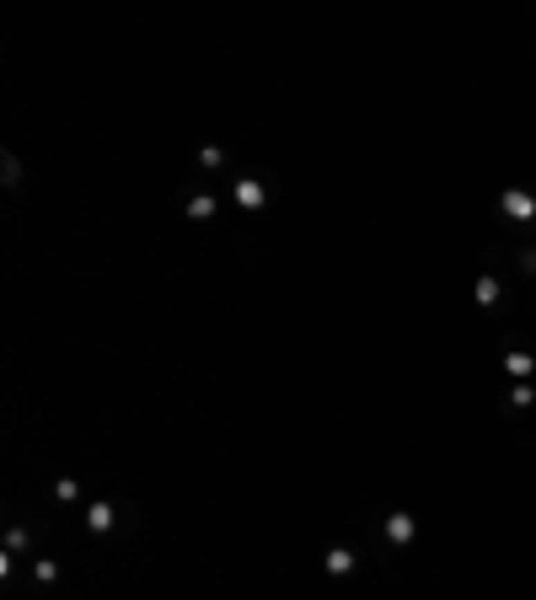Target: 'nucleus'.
<instances>
[{
    "mask_svg": "<svg viewBox=\"0 0 536 600\" xmlns=\"http://www.w3.org/2000/svg\"><path fill=\"white\" fill-rule=\"evenodd\" d=\"M386 536H392L397 547H408V541L418 536V520H413V515H392V520H386Z\"/></svg>",
    "mask_w": 536,
    "mask_h": 600,
    "instance_id": "4",
    "label": "nucleus"
},
{
    "mask_svg": "<svg viewBox=\"0 0 536 600\" xmlns=\"http://www.w3.org/2000/svg\"><path fill=\"white\" fill-rule=\"evenodd\" d=\"M322 568H328L332 579H343V574H349V568H354V552H349V547H332L328 558H322Z\"/></svg>",
    "mask_w": 536,
    "mask_h": 600,
    "instance_id": "5",
    "label": "nucleus"
},
{
    "mask_svg": "<svg viewBox=\"0 0 536 600\" xmlns=\"http://www.w3.org/2000/svg\"><path fill=\"white\" fill-rule=\"evenodd\" d=\"M0 166H6V172H0V177H6V182H21V161H17V156H11V150H6V156H0Z\"/></svg>",
    "mask_w": 536,
    "mask_h": 600,
    "instance_id": "12",
    "label": "nucleus"
},
{
    "mask_svg": "<svg viewBox=\"0 0 536 600\" xmlns=\"http://www.w3.org/2000/svg\"><path fill=\"white\" fill-rule=\"evenodd\" d=\"M236 204H242L247 215H258V209L268 204V188H263L258 177H242V182H236Z\"/></svg>",
    "mask_w": 536,
    "mask_h": 600,
    "instance_id": "1",
    "label": "nucleus"
},
{
    "mask_svg": "<svg viewBox=\"0 0 536 600\" xmlns=\"http://www.w3.org/2000/svg\"><path fill=\"white\" fill-rule=\"evenodd\" d=\"M499 209H504L510 220H531V215H536V199H531V193H520V188H510V193L499 199Z\"/></svg>",
    "mask_w": 536,
    "mask_h": 600,
    "instance_id": "2",
    "label": "nucleus"
},
{
    "mask_svg": "<svg viewBox=\"0 0 536 600\" xmlns=\"http://www.w3.org/2000/svg\"><path fill=\"white\" fill-rule=\"evenodd\" d=\"M33 574H38L43 584H54V579H60V563H54V558H38V563H33Z\"/></svg>",
    "mask_w": 536,
    "mask_h": 600,
    "instance_id": "10",
    "label": "nucleus"
},
{
    "mask_svg": "<svg viewBox=\"0 0 536 600\" xmlns=\"http://www.w3.org/2000/svg\"><path fill=\"white\" fill-rule=\"evenodd\" d=\"M504 370H510V376H531V354H526V348H510V354H504Z\"/></svg>",
    "mask_w": 536,
    "mask_h": 600,
    "instance_id": "6",
    "label": "nucleus"
},
{
    "mask_svg": "<svg viewBox=\"0 0 536 600\" xmlns=\"http://www.w3.org/2000/svg\"><path fill=\"white\" fill-rule=\"evenodd\" d=\"M209 215H215V199H209V193L188 199V220H209Z\"/></svg>",
    "mask_w": 536,
    "mask_h": 600,
    "instance_id": "7",
    "label": "nucleus"
},
{
    "mask_svg": "<svg viewBox=\"0 0 536 600\" xmlns=\"http://www.w3.org/2000/svg\"><path fill=\"white\" fill-rule=\"evenodd\" d=\"M21 547H27V531H21V525H17V531H6V552H21Z\"/></svg>",
    "mask_w": 536,
    "mask_h": 600,
    "instance_id": "13",
    "label": "nucleus"
},
{
    "mask_svg": "<svg viewBox=\"0 0 536 600\" xmlns=\"http://www.w3.org/2000/svg\"><path fill=\"white\" fill-rule=\"evenodd\" d=\"M199 166H209V172L226 166V150H220V145H199Z\"/></svg>",
    "mask_w": 536,
    "mask_h": 600,
    "instance_id": "9",
    "label": "nucleus"
},
{
    "mask_svg": "<svg viewBox=\"0 0 536 600\" xmlns=\"http://www.w3.org/2000/svg\"><path fill=\"white\" fill-rule=\"evenodd\" d=\"M499 300V279H477V306H494Z\"/></svg>",
    "mask_w": 536,
    "mask_h": 600,
    "instance_id": "11",
    "label": "nucleus"
},
{
    "mask_svg": "<svg viewBox=\"0 0 536 600\" xmlns=\"http://www.w3.org/2000/svg\"><path fill=\"white\" fill-rule=\"evenodd\" d=\"M86 525H91L97 536H107V531L118 525V509H113V504H86Z\"/></svg>",
    "mask_w": 536,
    "mask_h": 600,
    "instance_id": "3",
    "label": "nucleus"
},
{
    "mask_svg": "<svg viewBox=\"0 0 536 600\" xmlns=\"http://www.w3.org/2000/svg\"><path fill=\"white\" fill-rule=\"evenodd\" d=\"M54 499H60V504H75V499H81V482H75V477H60V482H54Z\"/></svg>",
    "mask_w": 536,
    "mask_h": 600,
    "instance_id": "8",
    "label": "nucleus"
}]
</instances>
